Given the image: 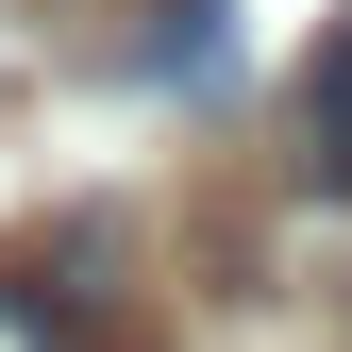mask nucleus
<instances>
[{
  "mask_svg": "<svg viewBox=\"0 0 352 352\" xmlns=\"http://www.w3.org/2000/svg\"><path fill=\"white\" fill-rule=\"evenodd\" d=\"M285 135H302V185H319V201H352V17L319 34V67H302Z\"/></svg>",
  "mask_w": 352,
  "mask_h": 352,
  "instance_id": "1",
  "label": "nucleus"
}]
</instances>
